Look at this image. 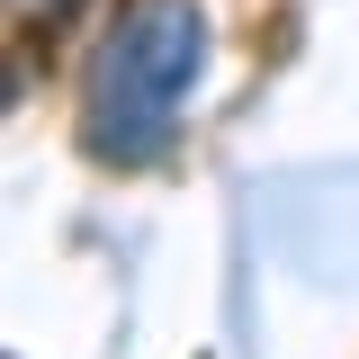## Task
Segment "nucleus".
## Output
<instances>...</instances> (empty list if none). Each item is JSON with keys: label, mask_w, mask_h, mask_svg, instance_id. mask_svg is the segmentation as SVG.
<instances>
[{"label": "nucleus", "mask_w": 359, "mask_h": 359, "mask_svg": "<svg viewBox=\"0 0 359 359\" xmlns=\"http://www.w3.org/2000/svg\"><path fill=\"white\" fill-rule=\"evenodd\" d=\"M189 72H198V18L171 9V0H144L117 27V45L99 54V144L108 153H144L171 126Z\"/></svg>", "instance_id": "f257e3e1"}]
</instances>
